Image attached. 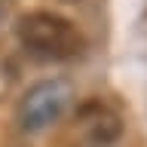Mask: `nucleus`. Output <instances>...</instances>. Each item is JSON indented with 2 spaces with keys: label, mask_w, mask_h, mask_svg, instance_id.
I'll list each match as a JSON object with an SVG mask.
<instances>
[{
  "label": "nucleus",
  "mask_w": 147,
  "mask_h": 147,
  "mask_svg": "<svg viewBox=\"0 0 147 147\" xmlns=\"http://www.w3.org/2000/svg\"><path fill=\"white\" fill-rule=\"evenodd\" d=\"M18 43L25 46L31 55L46 58V61H71L86 49V37L71 18L58 16V12H46L34 9L28 16L18 18L16 25Z\"/></svg>",
  "instance_id": "f257e3e1"
},
{
  "label": "nucleus",
  "mask_w": 147,
  "mask_h": 147,
  "mask_svg": "<svg viewBox=\"0 0 147 147\" xmlns=\"http://www.w3.org/2000/svg\"><path fill=\"white\" fill-rule=\"evenodd\" d=\"M12 3H16V0H0V16H6L9 9H12Z\"/></svg>",
  "instance_id": "20e7f679"
},
{
  "label": "nucleus",
  "mask_w": 147,
  "mask_h": 147,
  "mask_svg": "<svg viewBox=\"0 0 147 147\" xmlns=\"http://www.w3.org/2000/svg\"><path fill=\"white\" fill-rule=\"evenodd\" d=\"M74 89L64 80H43L25 92L18 104V123L25 132H40L61 119V113L71 107Z\"/></svg>",
  "instance_id": "f03ea898"
},
{
  "label": "nucleus",
  "mask_w": 147,
  "mask_h": 147,
  "mask_svg": "<svg viewBox=\"0 0 147 147\" xmlns=\"http://www.w3.org/2000/svg\"><path fill=\"white\" fill-rule=\"evenodd\" d=\"M83 132L89 138V147H107L119 135V119L107 107L89 104V107L83 110Z\"/></svg>",
  "instance_id": "7ed1b4c3"
}]
</instances>
